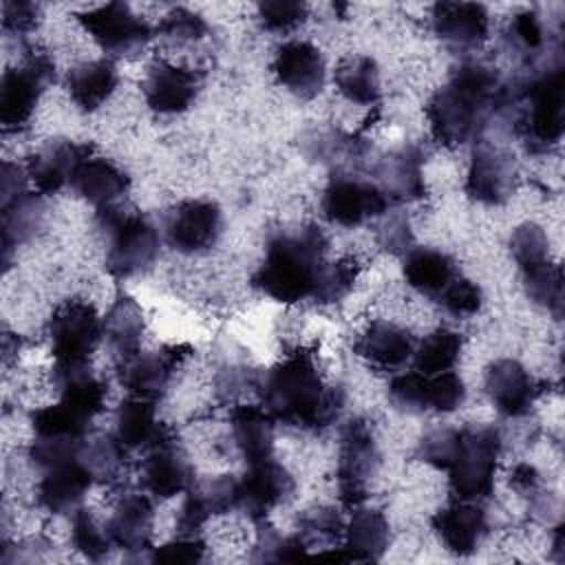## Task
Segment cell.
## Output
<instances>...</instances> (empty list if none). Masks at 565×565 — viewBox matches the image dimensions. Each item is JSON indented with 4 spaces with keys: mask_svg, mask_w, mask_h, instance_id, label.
Segmentation results:
<instances>
[{
    "mask_svg": "<svg viewBox=\"0 0 565 565\" xmlns=\"http://www.w3.org/2000/svg\"><path fill=\"white\" fill-rule=\"evenodd\" d=\"M263 408L285 426L322 430L344 408V388L324 384L311 353L296 351L267 371L260 384Z\"/></svg>",
    "mask_w": 565,
    "mask_h": 565,
    "instance_id": "1",
    "label": "cell"
},
{
    "mask_svg": "<svg viewBox=\"0 0 565 565\" xmlns=\"http://www.w3.org/2000/svg\"><path fill=\"white\" fill-rule=\"evenodd\" d=\"M503 90L492 66L463 62L426 104L433 137L448 148L477 141L490 117L497 115Z\"/></svg>",
    "mask_w": 565,
    "mask_h": 565,
    "instance_id": "2",
    "label": "cell"
},
{
    "mask_svg": "<svg viewBox=\"0 0 565 565\" xmlns=\"http://www.w3.org/2000/svg\"><path fill=\"white\" fill-rule=\"evenodd\" d=\"M327 245L324 232L316 225L274 236L252 278L254 287L271 300L287 305L311 298L318 271L324 265Z\"/></svg>",
    "mask_w": 565,
    "mask_h": 565,
    "instance_id": "3",
    "label": "cell"
},
{
    "mask_svg": "<svg viewBox=\"0 0 565 565\" xmlns=\"http://www.w3.org/2000/svg\"><path fill=\"white\" fill-rule=\"evenodd\" d=\"M508 108H512L516 130L530 150L539 152L556 146L565 128V71L561 66L545 68L519 93H510L505 86L497 113Z\"/></svg>",
    "mask_w": 565,
    "mask_h": 565,
    "instance_id": "4",
    "label": "cell"
},
{
    "mask_svg": "<svg viewBox=\"0 0 565 565\" xmlns=\"http://www.w3.org/2000/svg\"><path fill=\"white\" fill-rule=\"evenodd\" d=\"M97 227L106 234V269L115 278H130L146 271L159 256L157 227L135 207L110 203L97 207Z\"/></svg>",
    "mask_w": 565,
    "mask_h": 565,
    "instance_id": "5",
    "label": "cell"
},
{
    "mask_svg": "<svg viewBox=\"0 0 565 565\" xmlns=\"http://www.w3.org/2000/svg\"><path fill=\"white\" fill-rule=\"evenodd\" d=\"M501 435L492 426L459 428L455 455L446 468L450 490L461 501H483L492 494Z\"/></svg>",
    "mask_w": 565,
    "mask_h": 565,
    "instance_id": "6",
    "label": "cell"
},
{
    "mask_svg": "<svg viewBox=\"0 0 565 565\" xmlns=\"http://www.w3.org/2000/svg\"><path fill=\"white\" fill-rule=\"evenodd\" d=\"M55 79V64L46 53H29L20 66L7 68L0 79V124L4 132L22 130L40 97Z\"/></svg>",
    "mask_w": 565,
    "mask_h": 565,
    "instance_id": "7",
    "label": "cell"
},
{
    "mask_svg": "<svg viewBox=\"0 0 565 565\" xmlns=\"http://www.w3.org/2000/svg\"><path fill=\"white\" fill-rule=\"evenodd\" d=\"M380 452L373 437V430L362 419H351L340 435V452H338V492L344 505H360L369 486L377 472Z\"/></svg>",
    "mask_w": 565,
    "mask_h": 565,
    "instance_id": "8",
    "label": "cell"
},
{
    "mask_svg": "<svg viewBox=\"0 0 565 565\" xmlns=\"http://www.w3.org/2000/svg\"><path fill=\"white\" fill-rule=\"evenodd\" d=\"M104 338V320L86 300L64 302L49 320L51 353L57 364H86Z\"/></svg>",
    "mask_w": 565,
    "mask_h": 565,
    "instance_id": "9",
    "label": "cell"
},
{
    "mask_svg": "<svg viewBox=\"0 0 565 565\" xmlns=\"http://www.w3.org/2000/svg\"><path fill=\"white\" fill-rule=\"evenodd\" d=\"M84 31L99 44L104 53L130 57L139 53L152 38V29L126 2H108L75 15Z\"/></svg>",
    "mask_w": 565,
    "mask_h": 565,
    "instance_id": "10",
    "label": "cell"
},
{
    "mask_svg": "<svg viewBox=\"0 0 565 565\" xmlns=\"http://www.w3.org/2000/svg\"><path fill=\"white\" fill-rule=\"evenodd\" d=\"M388 205L391 199L380 185L353 174H333L322 194L327 221L342 227H355L369 218H377L388 212Z\"/></svg>",
    "mask_w": 565,
    "mask_h": 565,
    "instance_id": "11",
    "label": "cell"
},
{
    "mask_svg": "<svg viewBox=\"0 0 565 565\" xmlns=\"http://www.w3.org/2000/svg\"><path fill=\"white\" fill-rule=\"evenodd\" d=\"M516 188L514 157L486 139H477L468 177L466 194L483 205H503Z\"/></svg>",
    "mask_w": 565,
    "mask_h": 565,
    "instance_id": "12",
    "label": "cell"
},
{
    "mask_svg": "<svg viewBox=\"0 0 565 565\" xmlns=\"http://www.w3.org/2000/svg\"><path fill=\"white\" fill-rule=\"evenodd\" d=\"M163 230L172 249L181 254H201L216 245L223 232V212L212 201H181L168 210Z\"/></svg>",
    "mask_w": 565,
    "mask_h": 565,
    "instance_id": "13",
    "label": "cell"
},
{
    "mask_svg": "<svg viewBox=\"0 0 565 565\" xmlns=\"http://www.w3.org/2000/svg\"><path fill=\"white\" fill-rule=\"evenodd\" d=\"M190 353L192 349L188 344H170L148 353L139 351L132 358L119 362V382L128 388L130 395L157 402Z\"/></svg>",
    "mask_w": 565,
    "mask_h": 565,
    "instance_id": "14",
    "label": "cell"
},
{
    "mask_svg": "<svg viewBox=\"0 0 565 565\" xmlns=\"http://www.w3.org/2000/svg\"><path fill=\"white\" fill-rule=\"evenodd\" d=\"M141 483L157 499L185 494V490L194 483V468L168 430H163L159 439L150 444V452L141 468Z\"/></svg>",
    "mask_w": 565,
    "mask_h": 565,
    "instance_id": "15",
    "label": "cell"
},
{
    "mask_svg": "<svg viewBox=\"0 0 565 565\" xmlns=\"http://www.w3.org/2000/svg\"><path fill=\"white\" fill-rule=\"evenodd\" d=\"M296 490L291 472L278 461L263 459L249 463L247 472L238 479V508L252 519H265L274 508L289 501Z\"/></svg>",
    "mask_w": 565,
    "mask_h": 565,
    "instance_id": "16",
    "label": "cell"
},
{
    "mask_svg": "<svg viewBox=\"0 0 565 565\" xmlns=\"http://www.w3.org/2000/svg\"><path fill=\"white\" fill-rule=\"evenodd\" d=\"M271 68L278 84L300 99L316 97L324 86V57L311 42H285L278 46Z\"/></svg>",
    "mask_w": 565,
    "mask_h": 565,
    "instance_id": "17",
    "label": "cell"
},
{
    "mask_svg": "<svg viewBox=\"0 0 565 565\" xmlns=\"http://www.w3.org/2000/svg\"><path fill=\"white\" fill-rule=\"evenodd\" d=\"M201 88L194 71L157 60L148 66L143 77V97L150 110L159 115H177L192 106Z\"/></svg>",
    "mask_w": 565,
    "mask_h": 565,
    "instance_id": "18",
    "label": "cell"
},
{
    "mask_svg": "<svg viewBox=\"0 0 565 565\" xmlns=\"http://www.w3.org/2000/svg\"><path fill=\"white\" fill-rule=\"evenodd\" d=\"M234 508H238V479L232 475L194 479V483L185 490L177 527L181 534H196V530L210 516L225 514Z\"/></svg>",
    "mask_w": 565,
    "mask_h": 565,
    "instance_id": "19",
    "label": "cell"
},
{
    "mask_svg": "<svg viewBox=\"0 0 565 565\" xmlns=\"http://www.w3.org/2000/svg\"><path fill=\"white\" fill-rule=\"evenodd\" d=\"M435 35L459 51L477 49L486 42L490 15L477 2H437L430 13Z\"/></svg>",
    "mask_w": 565,
    "mask_h": 565,
    "instance_id": "20",
    "label": "cell"
},
{
    "mask_svg": "<svg viewBox=\"0 0 565 565\" xmlns=\"http://www.w3.org/2000/svg\"><path fill=\"white\" fill-rule=\"evenodd\" d=\"M486 393L501 415L521 417L534 404L536 384L519 360L501 358L486 369Z\"/></svg>",
    "mask_w": 565,
    "mask_h": 565,
    "instance_id": "21",
    "label": "cell"
},
{
    "mask_svg": "<svg viewBox=\"0 0 565 565\" xmlns=\"http://www.w3.org/2000/svg\"><path fill=\"white\" fill-rule=\"evenodd\" d=\"M433 530L448 552L455 556H470L479 550L488 532V521L477 501L457 499L433 514Z\"/></svg>",
    "mask_w": 565,
    "mask_h": 565,
    "instance_id": "22",
    "label": "cell"
},
{
    "mask_svg": "<svg viewBox=\"0 0 565 565\" xmlns=\"http://www.w3.org/2000/svg\"><path fill=\"white\" fill-rule=\"evenodd\" d=\"M90 154V146H82L68 139H49L26 163L29 179L38 194H55L71 183L75 168Z\"/></svg>",
    "mask_w": 565,
    "mask_h": 565,
    "instance_id": "23",
    "label": "cell"
},
{
    "mask_svg": "<svg viewBox=\"0 0 565 565\" xmlns=\"http://www.w3.org/2000/svg\"><path fill=\"white\" fill-rule=\"evenodd\" d=\"M353 349L366 364L382 371H393L413 358L415 338L408 329L395 322L375 320L362 331Z\"/></svg>",
    "mask_w": 565,
    "mask_h": 565,
    "instance_id": "24",
    "label": "cell"
},
{
    "mask_svg": "<svg viewBox=\"0 0 565 565\" xmlns=\"http://www.w3.org/2000/svg\"><path fill=\"white\" fill-rule=\"evenodd\" d=\"M93 481L95 477L90 475L82 457L46 468L38 486V503L53 514L75 512Z\"/></svg>",
    "mask_w": 565,
    "mask_h": 565,
    "instance_id": "25",
    "label": "cell"
},
{
    "mask_svg": "<svg viewBox=\"0 0 565 565\" xmlns=\"http://www.w3.org/2000/svg\"><path fill=\"white\" fill-rule=\"evenodd\" d=\"M154 527V508L146 494L124 497L106 523L115 547L126 552L150 550Z\"/></svg>",
    "mask_w": 565,
    "mask_h": 565,
    "instance_id": "26",
    "label": "cell"
},
{
    "mask_svg": "<svg viewBox=\"0 0 565 565\" xmlns=\"http://www.w3.org/2000/svg\"><path fill=\"white\" fill-rule=\"evenodd\" d=\"M53 382L60 402L84 419H93L104 411L106 384L90 373L86 364H55Z\"/></svg>",
    "mask_w": 565,
    "mask_h": 565,
    "instance_id": "27",
    "label": "cell"
},
{
    "mask_svg": "<svg viewBox=\"0 0 565 565\" xmlns=\"http://www.w3.org/2000/svg\"><path fill=\"white\" fill-rule=\"evenodd\" d=\"M73 190L95 207L117 203L128 190V177L113 161L102 157H84L71 179Z\"/></svg>",
    "mask_w": 565,
    "mask_h": 565,
    "instance_id": "28",
    "label": "cell"
},
{
    "mask_svg": "<svg viewBox=\"0 0 565 565\" xmlns=\"http://www.w3.org/2000/svg\"><path fill=\"white\" fill-rule=\"evenodd\" d=\"M232 439L247 463L269 459L274 452V417L254 404H241L230 415Z\"/></svg>",
    "mask_w": 565,
    "mask_h": 565,
    "instance_id": "29",
    "label": "cell"
},
{
    "mask_svg": "<svg viewBox=\"0 0 565 565\" xmlns=\"http://www.w3.org/2000/svg\"><path fill=\"white\" fill-rule=\"evenodd\" d=\"M117 82V66L110 60H90L68 71L66 90L79 110L93 113L115 93Z\"/></svg>",
    "mask_w": 565,
    "mask_h": 565,
    "instance_id": "30",
    "label": "cell"
},
{
    "mask_svg": "<svg viewBox=\"0 0 565 565\" xmlns=\"http://www.w3.org/2000/svg\"><path fill=\"white\" fill-rule=\"evenodd\" d=\"M459 276L457 263L439 249L413 247L404 256V278L422 296L437 298Z\"/></svg>",
    "mask_w": 565,
    "mask_h": 565,
    "instance_id": "31",
    "label": "cell"
},
{
    "mask_svg": "<svg viewBox=\"0 0 565 565\" xmlns=\"http://www.w3.org/2000/svg\"><path fill=\"white\" fill-rule=\"evenodd\" d=\"M391 543V525L380 510L360 508L344 525V550L349 561H380Z\"/></svg>",
    "mask_w": 565,
    "mask_h": 565,
    "instance_id": "32",
    "label": "cell"
},
{
    "mask_svg": "<svg viewBox=\"0 0 565 565\" xmlns=\"http://www.w3.org/2000/svg\"><path fill=\"white\" fill-rule=\"evenodd\" d=\"M102 320H104V338L115 351L117 362L132 358L135 353L141 351L146 320H143V309L135 298L119 296Z\"/></svg>",
    "mask_w": 565,
    "mask_h": 565,
    "instance_id": "33",
    "label": "cell"
},
{
    "mask_svg": "<svg viewBox=\"0 0 565 565\" xmlns=\"http://www.w3.org/2000/svg\"><path fill=\"white\" fill-rule=\"evenodd\" d=\"M44 225V201L42 194L22 192L20 196L2 203V256L9 265L13 247L33 238Z\"/></svg>",
    "mask_w": 565,
    "mask_h": 565,
    "instance_id": "34",
    "label": "cell"
},
{
    "mask_svg": "<svg viewBox=\"0 0 565 565\" xmlns=\"http://www.w3.org/2000/svg\"><path fill=\"white\" fill-rule=\"evenodd\" d=\"M163 430L166 428H161V424L157 422V413H154V402L152 399L130 395L128 399H124L117 406V413H115V437L128 450L154 444Z\"/></svg>",
    "mask_w": 565,
    "mask_h": 565,
    "instance_id": "35",
    "label": "cell"
},
{
    "mask_svg": "<svg viewBox=\"0 0 565 565\" xmlns=\"http://www.w3.org/2000/svg\"><path fill=\"white\" fill-rule=\"evenodd\" d=\"M335 86L353 104H375L380 99V68L375 60L369 55L340 60L335 68Z\"/></svg>",
    "mask_w": 565,
    "mask_h": 565,
    "instance_id": "36",
    "label": "cell"
},
{
    "mask_svg": "<svg viewBox=\"0 0 565 565\" xmlns=\"http://www.w3.org/2000/svg\"><path fill=\"white\" fill-rule=\"evenodd\" d=\"M384 192L399 199H419L424 194L422 177V152L411 146L386 157L380 166Z\"/></svg>",
    "mask_w": 565,
    "mask_h": 565,
    "instance_id": "37",
    "label": "cell"
},
{
    "mask_svg": "<svg viewBox=\"0 0 565 565\" xmlns=\"http://www.w3.org/2000/svg\"><path fill=\"white\" fill-rule=\"evenodd\" d=\"M463 351V338L446 327H439L424 335L413 351L415 371L424 375H437L444 371H452Z\"/></svg>",
    "mask_w": 565,
    "mask_h": 565,
    "instance_id": "38",
    "label": "cell"
},
{
    "mask_svg": "<svg viewBox=\"0 0 565 565\" xmlns=\"http://www.w3.org/2000/svg\"><path fill=\"white\" fill-rule=\"evenodd\" d=\"M523 285L527 296L545 307L550 313H554L556 318H561L563 313V271L561 265L545 260L536 267L523 269Z\"/></svg>",
    "mask_w": 565,
    "mask_h": 565,
    "instance_id": "39",
    "label": "cell"
},
{
    "mask_svg": "<svg viewBox=\"0 0 565 565\" xmlns=\"http://www.w3.org/2000/svg\"><path fill=\"white\" fill-rule=\"evenodd\" d=\"M88 419L73 413L62 402L44 406L31 413V428L35 437H66V439H86Z\"/></svg>",
    "mask_w": 565,
    "mask_h": 565,
    "instance_id": "40",
    "label": "cell"
},
{
    "mask_svg": "<svg viewBox=\"0 0 565 565\" xmlns=\"http://www.w3.org/2000/svg\"><path fill=\"white\" fill-rule=\"evenodd\" d=\"M126 450L128 448L121 446L117 437H97L90 444L86 441L82 461L97 481L115 483L126 470Z\"/></svg>",
    "mask_w": 565,
    "mask_h": 565,
    "instance_id": "41",
    "label": "cell"
},
{
    "mask_svg": "<svg viewBox=\"0 0 565 565\" xmlns=\"http://www.w3.org/2000/svg\"><path fill=\"white\" fill-rule=\"evenodd\" d=\"M360 274V265L355 258H340L335 263H327L318 271V280L311 298L320 305H331L351 294Z\"/></svg>",
    "mask_w": 565,
    "mask_h": 565,
    "instance_id": "42",
    "label": "cell"
},
{
    "mask_svg": "<svg viewBox=\"0 0 565 565\" xmlns=\"http://www.w3.org/2000/svg\"><path fill=\"white\" fill-rule=\"evenodd\" d=\"M307 547L335 545L344 536V523L340 514L329 505H316L302 512L296 534Z\"/></svg>",
    "mask_w": 565,
    "mask_h": 565,
    "instance_id": "43",
    "label": "cell"
},
{
    "mask_svg": "<svg viewBox=\"0 0 565 565\" xmlns=\"http://www.w3.org/2000/svg\"><path fill=\"white\" fill-rule=\"evenodd\" d=\"M71 541L75 550L90 561L106 558L113 547V541L106 527H102L95 521L93 512L84 508H77L75 512H71Z\"/></svg>",
    "mask_w": 565,
    "mask_h": 565,
    "instance_id": "44",
    "label": "cell"
},
{
    "mask_svg": "<svg viewBox=\"0 0 565 565\" xmlns=\"http://www.w3.org/2000/svg\"><path fill=\"white\" fill-rule=\"evenodd\" d=\"M300 556H307V545L298 536H282L274 525L265 523V519L258 521L252 552L254 561H298Z\"/></svg>",
    "mask_w": 565,
    "mask_h": 565,
    "instance_id": "45",
    "label": "cell"
},
{
    "mask_svg": "<svg viewBox=\"0 0 565 565\" xmlns=\"http://www.w3.org/2000/svg\"><path fill=\"white\" fill-rule=\"evenodd\" d=\"M157 35L166 44L185 46V44H194V42L203 40L207 35V24L199 13L177 7V9H170L161 18V22L157 26Z\"/></svg>",
    "mask_w": 565,
    "mask_h": 565,
    "instance_id": "46",
    "label": "cell"
},
{
    "mask_svg": "<svg viewBox=\"0 0 565 565\" xmlns=\"http://www.w3.org/2000/svg\"><path fill=\"white\" fill-rule=\"evenodd\" d=\"M510 252L523 271L550 260V238L541 225L523 223L510 236Z\"/></svg>",
    "mask_w": 565,
    "mask_h": 565,
    "instance_id": "47",
    "label": "cell"
},
{
    "mask_svg": "<svg viewBox=\"0 0 565 565\" xmlns=\"http://www.w3.org/2000/svg\"><path fill=\"white\" fill-rule=\"evenodd\" d=\"M388 397L397 408H402L406 413L430 411L428 375L413 371V373H402V375L393 377L388 384Z\"/></svg>",
    "mask_w": 565,
    "mask_h": 565,
    "instance_id": "48",
    "label": "cell"
},
{
    "mask_svg": "<svg viewBox=\"0 0 565 565\" xmlns=\"http://www.w3.org/2000/svg\"><path fill=\"white\" fill-rule=\"evenodd\" d=\"M437 305H441L450 316L455 318H466L472 316L481 309L483 296L477 282H472L470 278H463L461 274L435 298Z\"/></svg>",
    "mask_w": 565,
    "mask_h": 565,
    "instance_id": "49",
    "label": "cell"
},
{
    "mask_svg": "<svg viewBox=\"0 0 565 565\" xmlns=\"http://www.w3.org/2000/svg\"><path fill=\"white\" fill-rule=\"evenodd\" d=\"M309 7L300 0H265L258 4V20L267 31L285 33L305 22Z\"/></svg>",
    "mask_w": 565,
    "mask_h": 565,
    "instance_id": "50",
    "label": "cell"
},
{
    "mask_svg": "<svg viewBox=\"0 0 565 565\" xmlns=\"http://www.w3.org/2000/svg\"><path fill=\"white\" fill-rule=\"evenodd\" d=\"M545 31L534 11H521L516 13L505 31V42L510 51H516L521 55H532L543 46Z\"/></svg>",
    "mask_w": 565,
    "mask_h": 565,
    "instance_id": "51",
    "label": "cell"
},
{
    "mask_svg": "<svg viewBox=\"0 0 565 565\" xmlns=\"http://www.w3.org/2000/svg\"><path fill=\"white\" fill-rule=\"evenodd\" d=\"M457 441H459V428L430 430L428 435L422 437V441L417 446V457L439 470H446L455 455Z\"/></svg>",
    "mask_w": 565,
    "mask_h": 565,
    "instance_id": "52",
    "label": "cell"
},
{
    "mask_svg": "<svg viewBox=\"0 0 565 565\" xmlns=\"http://www.w3.org/2000/svg\"><path fill=\"white\" fill-rule=\"evenodd\" d=\"M205 543L196 534H181L174 541H168L159 547H152V563H170V565H192L203 561Z\"/></svg>",
    "mask_w": 565,
    "mask_h": 565,
    "instance_id": "53",
    "label": "cell"
},
{
    "mask_svg": "<svg viewBox=\"0 0 565 565\" xmlns=\"http://www.w3.org/2000/svg\"><path fill=\"white\" fill-rule=\"evenodd\" d=\"M377 241L384 249L399 254V252H408L413 249V232H411V223L408 216L404 212H393L388 214V218L382 223L380 232H377Z\"/></svg>",
    "mask_w": 565,
    "mask_h": 565,
    "instance_id": "54",
    "label": "cell"
},
{
    "mask_svg": "<svg viewBox=\"0 0 565 565\" xmlns=\"http://www.w3.org/2000/svg\"><path fill=\"white\" fill-rule=\"evenodd\" d=\"M40 22V7L33 2L22 0H7L2 4V26L9 33L22 35L38 26Z\"/></svg>",
    "mask_w": 565,
    "mask_h": 565,
    "instance_id": "55",
    "label": "cell"
},
{
    "mask_svg": "<svg viewBox=\"0 0 565 565\" xmlns=\"http://www.w3.org/2000/svg\"><path fill=\"white\" fill-rule=\"evenodd\" d=\"M26 179H29V172L26 168L18 166V163H11V161H4L2 163V172H0V185H2V203L20 196L22 192H26Z\"/></svg>",
    "mask_w": 565,
    "mask_h": 565,
    "instance_id": "56",
    "label": "cell"
}]
</instances>
